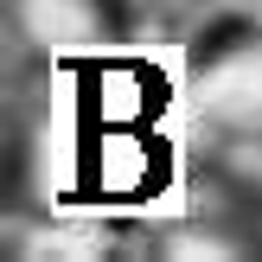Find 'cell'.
<instances>
[{
	"label": "cell",
	"instance_id": "6da1fadb",
	"mask_svg": "<svg viewBox=\"0 0 262 262\" xmlns=\"http://www.w3.org/2000/svg\"><path fill=\"white\" fill-rule=\"evenodd\" d=\"M166 173H173V154L154 128H96L83 147V186L115 205L154 199L166 186Z\"/></svg>",
	"mask_w": 262,
	"mask_h": 262
},
{
	"label": "cell",
	"instance_id": "7a4b0ae2",
	"mask_svg": "<svg viewBox=\"0 0 262 262\" xmlns=\"http://www.w3.org/2000/svg\"><path fill=\"white\" fill-rule=\"evenodd\" d=\"M90 128H154V115L166 109V77L154 64H96L77 83Z\"/></svg>",
	"mask_w": 262,
	"mask_h": 262
}]
</instances>
